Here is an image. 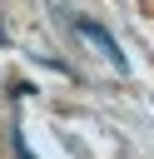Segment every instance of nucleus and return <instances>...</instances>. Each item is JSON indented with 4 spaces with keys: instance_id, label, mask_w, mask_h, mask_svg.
Wrapping results in <instances>:
<instances>
[{
    "instance_id": "obj_1",
    "label": "nucleus",
    "mask_w": 154,
    "mask_h": 159,
    "mask_svg": "<svg viewBox=\"0 0 154 159\" xmlns=\"http://www.w3.org/2000/svg\"><path fill=\"white\" fill-rule=\"evenodd\" d=\"M75 30H79V35H84V40H89V45H94V50H99V55H104V60H109L114 70H129L124 50L114 45V35H109L104 25H94V20H84V15H79V20H75Z\"/></svg>"
}]
</instances>
